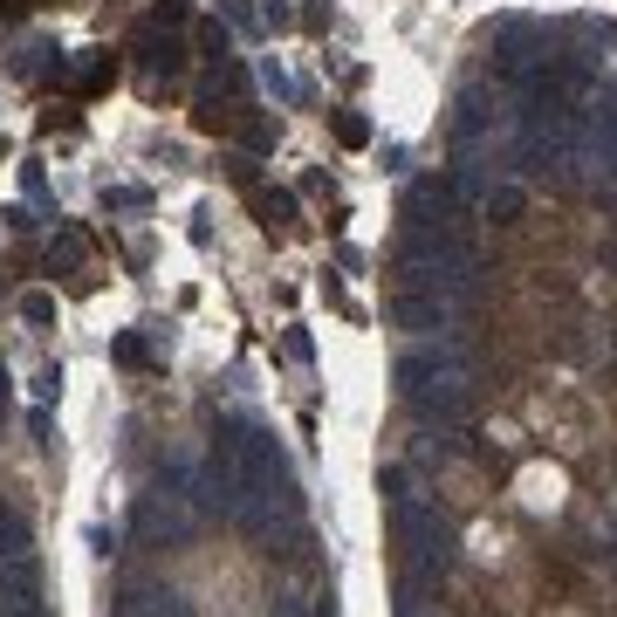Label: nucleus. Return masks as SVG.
Segmentation results:
<instances>
[{
	"label": "nucleus",
	"mask_w": 617,
	"mask_h": 617,
	"mask_svg": "<svg viewBox=\"0 0 617 617\" xmlns=\"http://www.w3.org/2000/svg\"><path fill=\"white\" fill-rule=\"evenodd\" d=\"M398 398L419 411V419H459L467 411V364L453 350H411L398 357Z\"/></svg>",
	"instance_id": "obj_1"
},
{
	"label": "nucleus",
	"mask_w": 617,
	"mask_h": 617,
	"mask_svg": "<svg viewBox=\"0 0 617 617\" xmlns=\"http://www.w3.org/2000/svg\"><path fill=\"white\" fill-rule=\"evenodd\" d=\"M193 494L186 487H159V494H138V514H131V528L144 535V543H178V535L193 528Z\"/></svg>",
	"instance_id": "obj_2"
},
{
	"label": "nucleus",
	"mask_w": 617,
	"mask_h": 617,
	"mask_svg": "<svg viewBox=\"0 0 617 617\" xmlns=\"http://www.w3.org/2000/svg\"><path fill=\"white\" fill-rule=\"evenodd\" d=\"M384 316H392V329H446V295H432V289H398L392 302H384Z\"/></svg>",
	"instance_id": "obj_3"
},
{
	"label": "nucleus",
	"mask_w": 617,
	"mask_h": 617,
	"mask_svg": "<svg viewBox=\"0 0 617 617\" xmlns=\"http://www.w3.org/2000/svg\"><path fill=\"white\" fill-rule=\"evenodd\" d=\"M131 56H138L151 75H186V42H178L172 28H151V21H138V35H131Z\"/></svg>",
	"instance_id": "obj_4"
},
{
	"label": "nucleus",
	"mask_w": 617,
	"mask_h": 617,
	"mask_svg": "<svg viewBox=\"0 0 617 617\" xmlns=\"http://www.w3.org/2000/svg\"><path fill=\"white\" fill-rule=\"evenodd\" d=\"M21 604H42V556H0V610H21Z\"/></svg>",
	"instance_id": "obj_5"
},
{
	"label": "nucleus",
	"mask_w": 617,
	"mask_h": 617,
	"mask_svg": "<svg viewBox=\"0 0 617 617\" xmlns=\"http://www.w3.org/2000/svg\"><path fill=\"white\" fill-rule=\"evenodd\" d=\"M247 206H254V220H261L268 234L295 220V193H289V186H261V178H254V186H247Z\"/></svg>",
	"instance_id": "obj_6"
},
{
	"label": "nucleus",
	"mask_w": 617,
	"mask_h": 617,
	"mask_svg": "<svg viewBox=\"0 0 617 617\" xmlns=\"http://www.w3.org/2000/svg\"><path fill=\"white\" fill-rule=\"evenodd\" d=\"M487 124H494V110H487V90H459V103H453V138L474 144Z\"/></svg>",
	"instance_id": "obj_7"
},
{
	"label": "nucleus",
	"mask_w": 617,
	"mask_h": 617,
	"mask_svg": "<svg viewBox=\"0 0 617 617\" xmlns=\"http://www.w3.org/2000/svg\"><path fill=\"white\" fill-rule=\"evenodd\" d=\"M110 83H117V56L110 48H90V56L75 62V96H103Z\"/></svg>",
	"instance_id": "obj_8"
},
{
	"label": "nucleus",
	"mask_w": 617,
	"mask_h": 617,
	"mask_svg": "<svg viewBox=\"0 0 617 617\" xmlns=\"http://www.w3.org/2000/svg\"><path fill=\"white\" fill-rule=\"evenodd\" d=\"M83 261H90V234L83 226H62V234L48 241V275H75Z\"/></svg>",
	"instance_id": "obj_9"
},
{
	"label": "nucleus",
	"mask_w": 617,
	"mask_h": 617,
	"mask_svg": "<svg viewBox=\"0 0 617 617\" xmlns=\"http://www.w3.org/2000/svg\"><path fill=\"white\" fill-rule=\"evenodd\" d=\"M193 124H199L206 138H226V131L241 124V103H220V90H206V96L193 103Z\"/></svg>",
	"instance_id": "obj_10"
},
{
	"label": "nucleus",
	"mask_w": 617,
	"mask_h": 617,
	"mask_svg": "<svg viewBox=\"0 0 617 617\" xmlns=\"http://www.w3.org/2000/svg\"><path fill=\"white\" fill-rule=\"evenodd\" d=\"M480 213L494 220V226H514V220L528 213V193H522V186H494V193L480 199Z\"/></svg>",
	"instance_id": "obj_11"
},
{
	"label": "nucleus",
	"mask_w": 617,
	"mask_h": 617,
	"mask_svg": "<svg viewBox=\"0 0 617 617\" xmlns=\"http://www.w3.org/2000/svg\"><path fill=\"white\" fill-rule=\"evenodd\" d=\"M329 131H337V144H344V151H364V144H371V117L337 110V124H329Z\"/></svg>",
	"instance_id": "obj_12"
},
{
	"label": "nucleus",
	"mask_w": 617,
	"mask_h": 617,
	"mask_svg": "<svg viewBox=\"0 0 617 617\" xmlns=\"http://www.w3.org/2000/svg\"><path fill=\"white\" fill-rule=\"evenodd\" d=\"M234 131L247 138V151H275V138H281V131H275V117H247V110H241Z\"/></svg>",
	"instance_id": "obj_13"
},
{
	"label": "nucleus",
	"mask_w": 617,
	"mask_h": 617,
	"mask_svg": "<svg viewBox=\"0 0 617 617\" xmlns=\"http://www.w3.org/2000/svg\"><path fill=\"white\" fill-rule=\"evenodd\" d=\"M0 556H28V522H21L14 508L0 514Z\"/></svg>",
	"instance_id": "obj_14"
},
{
	"label": "nucleus",
	"mask_w": 617,
	"mask_h": 617,
	"mask_svg": "<svg viewBox=\"0 0 617 617\" xmlns=\"http://www.w3.org/2000/svg\"><path fill=\"white\" fill-rule=\"evenodd\" d=\"M21 316H28L35 329H48V323H56V295H48V289H28V295H21Z\"/></svg>",
	"instance_id": "obj_15"
},
{
	"label": "nucleus",
	"mask_w": 617,
	"mask_h": 617,
	"mask_svg": "<svg viewBox=\"0 0 617 617\" xmlns=\"http://www.w3.org/2000/svg\"><path fill=\"white\" fill-rule=\"evenodd\" d=\"M199 48H206L213 62H234V35H226L220 21H206V28H199Z\"/></svg>",
	"instance_id": "obj_16"
},
{
	"label": "nucleus",
	"mask_w": 617,
	"mask_h": 617,
	"mask_svg": "<svg viewBox=\"0 0 617 617\" xmlns=\"http://www.w3.org/2000/svg\"><path fill=\"white\" fill-rule=\"evenodd\" d=\"M151 604H159V590H124L110 604V617H151Z\"/></svg>",
	"instance_id": "obj_17"
},
{
	"label": "nucleus",
	"mask_w": 617,
	"mask_h": 617,
	"mask_svg": "<svg viewBox=\"0 0 617 617\" xmlns=\"http://www.w3.org/2000/svg\"><path fill=\"white\" fill-rule=\"evenodd\" d=\"M103 206H110V213H131V206H144V186H110Z\"/></svg>",
	"instance_id": "obj_18"
},
{
	"label": "nucleus",
	"mask_w": 617,
	"mask_h": 617,
	"mask_svg": "<svg viewBox=\"0 0 617 617\" xmlns=\"http://www.w3.org/2000/svg\"><path fill=\"white\" fill-rule=\"evenodd\" d=\"M151 28H186V8H178V0H159V8H151Z\"/></svg>",
	"instance_id": "obj_19"
},
{
	"label": "nucleus",
	"mask_w": 617,
	"mask_h": 617,
	"mask_svg": "<svg viewBox=\"0 0 617 617\" xmlns=\"http://www.w3.org/2000/svg\"><path fill=\"white\" fill-rule=\"evenodd\" d=\"M117 364H151V350H144V337H117Z\"/></svg>",
	"instance_id": "obj_20"
},
{
	"label": "nucleus",
	"mask_w": 617,
	"mask_h": 617,
	"mask_svg": "<svg viewBox=\"0 0 617 617\" xmlns=\"http://www.w3.org/2000/svg\"><path fill=\"white\" fill-rule=\"evenodd\" d=\"M261 21H268V28L281 35V28H295V8H281V0H268V8H261Z\"/></svg>",
	"instance_id": "obj_21"
},
{
	"label": "nucleus",
	"mask_w": 617,
	"mask_h": 617,
	"mask_svg": "<svg viewBox=\"0 0 617 617\" xmlns=\"http://www.w3.org/2000/svg\"><path fill=\"white\" fill-rule=\"evenodd\" d=\"M28 432H35V446H56V426H48V411H42V405L28 411Z\"/></svg>",
	"instance_id": "obj_22"
},
{
	"label": "nucleus",
	"mask_w": 617,
	"mask_h": 617,
	"mask_svg": "<svg viewBox=\"0 0 617 617\" xmlns=\"http://www.w3.org/2000/svg\"><path fill=\"white\" fill-rule=\"evenodd\" d=\"M261 83H268L275 96H295V83H289V75H281V62H261Z\"/></svg>",
	"instance_id": "obj_23"
},
{
	"label": "nucleus",
	"mask_w": 617,
	"mask_h": 617,
	"mask_svg": "<svg viewBox=\"0 0 617 617\" xmlns=\"http://www.w3.org/2000/svg\"><path fill=\"white\" fill-rule=\"evenodd\" d=\"M151 617H193V604H186V597H165V590H159V604H151Z\"/></svg>",
	"instance_id": "obj_24"
},
{
	"label": "nucleus",
	"mask_w": 617,
	"mask_h": 617,
	"mask_svg": "<svg viewBox=\"0 0 617 617\" xmlns=\"http://www.w3.org/2000/svg\"><path fill=\"white\" fill-rule=\"evenodd\" d=\"M289 357H295V364H308V357H316V344H308L302 329H289Z\"/></svg>",
	"instance_id": "obj_25"
},
{
	"label": "nucleus",
	"mask_w": 617,
	"mask_h": 617,
	"mask_svg": "<svg viewBox=\"0 0 617 617\" xmlns=\"http://www.w3.org/2000/svg\"><path fill=\"white\" fill-rule=\"evenodd\" d=\"M275 617H308V604H295V597H281V604H275Z\"/></svg>",
	"instance_id": "obj_26"
},
{
	"label": "nucleus",
	"mask_w": 617,
	"mask_h": 617,
	"mask_svg": "<svg viewBox=\"0 0 617 617\" xmlns=\"http://www.w3.org/2000/svg\"><path fill=\"white\" fill-rule=\"evenodd\" d=\"M610 549H617V514H610Z\"/></svg>",
	"instance_id": "obj_27"
}]
</instances>
